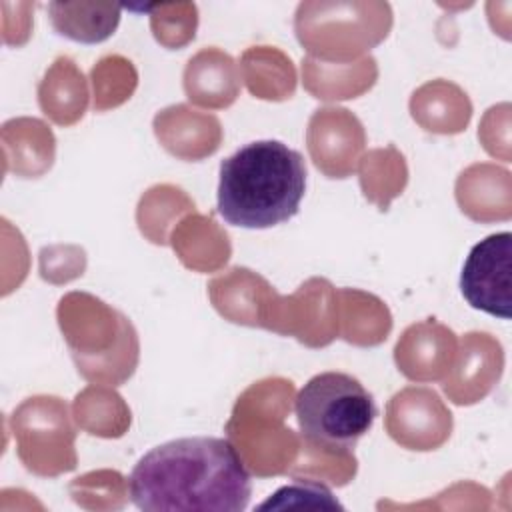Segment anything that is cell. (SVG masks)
I'll return each instance as SVG.
<instances>
[{
  "label": "cell",
  "mask_w": 512,
  "mask_h": 512,
  "mask_svg": "<svg viewBox=\"0 0 512 512\" xmlns=\"http://www.w3.org/2000/svg\"><path fill=\"white\" fill-rule=\"evenodd\" d=\"M130 500L148 512H242L250 472L230 440L192 436L146 452L130 474Z\"/></svg>",
  "instance_id": "obj_1"
},
{
  "label": "cell",
  "mask_w": 512,
  "mask_h": 512,
  "mask_svg": "<svg viewBox=\"0 0 512 512\" xmlns=\"http://www.w3.org/2000/svg\"><path fill=\"white\" fill-rule=\"evenodd\" d=\"M296 420L304 440L322 450H348L378 416L372 394L346 372H320L298 392Z\"/></svg>",
  "instance_id": "obj_3"
},
{
  "label": "cell",
  "mask_w": 512,
  "mask_h": 512,
  "mask_svg": "<svg viewBox=\"0 0 512 512\" xmlns=\"http://www.w3.org/2000/svg\"><path fill=\"white\" fill-rule=\"evenodd\" d=\"M306 192V162L278 140H256L220 164L218 212L240 228H270L296 216Z\"/></svg>",
  "instance_id": "obj_2"
},
{
  "label": "cell",
  "mask_w": 512,
  "mask_h": 512,
  "mask_svg": "<svg viewBox=\"0 0 512 512\" xmlns=\"http://www.w3.org/2000/svg\"><path fill=\"white\" fill-rule=\"evenodd\" d=\"M460 290L464 300L486 314L512 316V234L498 232L480 240L468 254Z\"/></svg>",
  "instance_id": "obj_4"
},
{
  "label": "cell",
  "mask_w": 512,
  "mask_h": 512,
  "mask_svg": "<svg viewBox=\"0 0 512 512\" xmlns=\"http://www.w3.org/2000/svg\"><path fill=\"white\" fill-rule=\"evenodd\" d=\"M270 508L274 510H284V508L344 510V506L332 496V492L324 484L312 482V480H296L294 484L282 486L266 502L258 506V510H270Z\"/></svg>",
  "instance_id": "obj_5"
}]
</instances>
